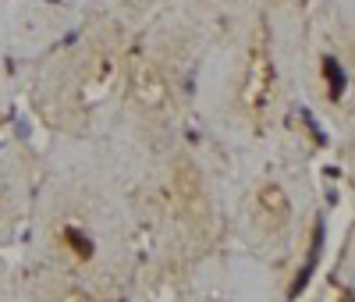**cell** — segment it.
Wrapping results in <instances>:
<instances>
[{
  "mask_svg": "<svg viewBox=\"0 0 355 302\" xmlns=\"http://www.w3.org/2000/svg\"><path fill=\"white\" fill-rule=\"evenodd\" d=\"M121 93L125 103L132 107V117L139 125L164 132L174 114H178V85L167 65L153 53H128L125 57V78H121Z\"/></svg>",
  "mask_w": 355,
  "mask_h": 302,
  "instance_id": "cell-3",
  "label": "cell"
},
{
  "mask_svg": "<svg viewBox=\"0 0 355 302\" xmlns=\"http://www.w3.org/2000/svg\"><path fill=\"white\" fill-rule=\"evenodd\" d=\"M277 103V60H274V36L266 18L256 22L252 36L245 43V60H242V75L234 85V110L249 128H263L274 117Z\"/></svg>",
  "mask_w": 355,
  "mask_h": 302,
  "instance_id": "cell-2",
  "label": "cell"
},
{
  "mask_svg": "<svg viewBox=\"0 0 355 302\" xmlns=\"http://www.w3.org/2000/svg\"><path fill=\"white\" fill-rule=\"evenodd\" d=\"M167 196H171V210L178 224L192 238H206L214 231L217 224L214 199H210V189H206V174L192 160V153H174L167 167Z\"/></svg>",
  "mask_w": 355,
  "mask_h": 302,
  "instance_id": "cell-4",
  "label": "cell"
},
{
  "mask_svg": "<svg viewBox=\"0 0 355 302\" xmlns=\"http://www.w3.org/2000/svg\"><path fill=\"white\" fill-rule=\"evenodd\" d=\"M249 224L259 238L266 242H281L291 235V221H295V206L288 189L277 178H259L252 192H249Z\"/></svg>",
  "mask_w": 355,
  "mask_h": 302,
  "instance_id": "cell-5",
  "label": "cell"
},
{
  "mask_svg": "<svg viewBox=\"0 0 355 302\" xmlns=\"http://www.w3.org/2000/svg\"><path fill=\"white\" fill-rule=\"evenodd\" d=\"M8 214H11V196H8V185L0 181V224L8 221Z\"/></svg>",
  "mask_w": 355,
  "mask_h": 302,
  "instance_id": "cell-7",
  "label": "cell"
},
{
  "mask_svg": "<svg viewBox=\"0 0 355 302\" xmlns=\"http://www.w3.org/2000/svg\"><path fill=\"white\" fill-rule=\"evenodd\" d=\"M50 249L61 256L68 267L75 270H85L96 263V253H100V242L93 235V228H89L78 214H57L50 221Z\"/></svg>",
  "mask_w": 355,
  "mask_h": 302,
  "instance_id": "cell-6",
  "label": "cell"
},
{
  "mask_svg": "<svg viewBox=\"0 0 355 302\" xmlns=\"http://www.w3.org/2000/svg\"><path fill=\"white\" fill-rule=\"evenodd\" d=\"M125 47L117 43L114 33L93 36L75 57L68 78L57 93V114L64 121H85L93 117L103 103H110L121 93V78H125Z\"/></svg>",
  "mask_w": 355,
  "mask_h": 302,
  "instance_id": "cell-1",
  "label": "cell"
}]
</instances>
